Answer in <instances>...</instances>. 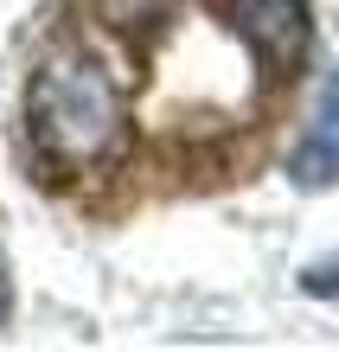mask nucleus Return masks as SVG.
<instances>
[{"instance_id": "f257e3e1", "label": "nucleus", "mask_w": 339, "mask_h": 352, "mask_svg": "<svg viewBox=\"0 0 339 352\" xmlns=\"http://www.w3.org/2000/svg\"><path fill=\"white\" fill-rule=\"evenodd\" d=\"M26 116H32V135L45 148V160H58L71 173H90L102 160H116L122 141H129V102H122L116 77L71 45L39 65Z\"/></svg>"}, {"instance_id": "39448f33", "label": "nucleus", "mask_w": 339, "mask_h": 352, "mask_svg": "<svg viewBox=\"0 0 339 352\" xmlns=\"http://www.w3.org/2000/svg\"><path fill=\"white\" fill-rule=\"evenodd\" d=\"M0 314H7V263H0Z\"/></svg>"}, {"instance_id": "20e7f679", "label": "nucleus", "mask_w": 339, "mask_h": 352, "mask_svg": "<svg viewBox=\"0 0 339 352\" xmlns=\"http://www.w3.org/2000/svg\"><path fill=\"white\" fill-rule=\"evenodd\" d=\"M301 288H307V295H339V256L307 263V269H301Z\"/></svg>"}, {"instance_id": "7ed1b4c3", "label": "nucleus", "mask_w": 339, "mask_h": 352, "mask_svg": "<svg viewBox=\"0 0 339 352\" xmlns=\"http://www.w3.org/2000/svg\"><path fill=\"white\" fill-rule=\"evenodd\" d=\"M339 179V71L320 84V102H314V122L294 148V186L301 192H320V186Z\"/></svg>"}, {"instance_id": "f03ea898", "label": "nucleus", "mask_w": 339, "mask_h": 352, "mask_svg": "<svg viewBox=\"0 0 339 352\" xmlns=\"http://www.w3.org/2000/svg\"><path fill=\"white\" fill-rule=\"evenodd\" d=\"M230 26L269 77H282L307 52V0H230Z\"/></svg>"}]
</instances>
